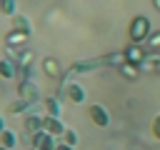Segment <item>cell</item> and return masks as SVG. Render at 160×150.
<instances>
[{
	"instance_id": "cell-18",
	"label": "cell",
	"mask_w": 160,
	"mask_h": 150,
	"mask_svg": "<svg viewBox=\"0 0 160 150\" xmlns=\"http://www.w3.org/2000/svg\"><path fill=\"white\" fill-rule=\"evenodd\" d=\"M100 62H102V65H115V68H120V65L128 62V60H125V55H122V50H120V52H112V55L100 58Z\"/></svg>"
},
{
	"instance_id": "cell-28",
	"label": "cell",
	"mask_w": 160,
	"mask_h": 150,
	"mask_svg": "<svg viewBox=\"0 0 160 150\" xmlns=\"http://www.w3.org/2000/svg\"><path fill=\"white\" fill-rule=\"evenodd\" d=\"M0 150H8V148H0Z\"/></svg>"
},
{
	"instance_id": "cell-26",
	"label": "cell",
	"mask_w": 160,
	"mask_h": 150,
	"mask_svg": "<svg viewBox=\"0 0 160 150\" xmlns=\"http://www.w3.org/2000/svg\"><path fill=\"white\" fill-rule=\"evenodd\" d=\"M2 130H8V128H5V118L0 115V132H2Z\"/></svg>"
},
{
	"instance_id": "cell-4",
	"label": "cell",
	"mask_w": 160,
	"mask_h": 150,
	"mask_svg": "<svg viewBox=\"0 0 160 150\" xmlns=\"http://www.w3.org/2000/svg\"><path fill=\"white\" fill-rule=\"evenodd\" d=\"M18 98L28 100V102H40V85L35 80H25L18 82Z\"/></svg>"
},
{
	"instance_id": "cell-15",
	"label": "cell",
	"mask_w": 160,
	"mask_h": 150,
	"mask_svg": "<svg viewBox=\"0 0 160 150\" xmlns=\"http://www.w3.org/2000/svg\"><path fill=\"white\" fill-rule=\"evenodd\" d=\"M35 102H28V100H22V98H18V100H12L8 108H5V112L8 115H20V112H25L28 108H32Z\"/></svg>"
},
{
	"instance_id": "cell-8",
	"label": "cell",
	"mask_w": 160,
	"mask_h": 150,
	"mask_svg": "<svg viewBox=\"0 0 160 150\" xmlns=\"http://www.w3.org/2000/svg\"><path fill=\"white\" fill-rule=\"evenodd\" d=\"M40 68H42V72H45L48 78H55V80L65 75V70L60 68V60H58V58H42Z\"/></svg>"
},
{
	"instance_id": "cell-29",
	"label": "cell",
	"mask_w": 160,
	"mask_h": 150,
	"mask_svg": "<svg viewBox=\"0 0 160 150\" xmlns=\"http://www.w3.org/2000/svg\"><path fill=\"white\" fill-rule=\"evenodd\" d=\"M30 150H35V148H30Z\"/></svg>"
},
{
	"instance_id": "cell-27",
	"label": "cell",
	"mask_w": 160,
	"mask_h": 150,
	"mask_svg": "<svg viewBox=\"0 0 160 150\" xmlns=\"http://www.w3.org/2000/svg\"><path fill=\"white\" fill-rule=\"evenodd\" d=\"M152 8H155V10L160 12V0H152Z\"/></svg>"
},
{
	"instance_id": "cell-13",
	"label": "cell",
	"mask_w": 160,
	"mask_h": 150,
	"mask_svg": "<svg viewBox=\"0 0 160 150\" xmlns=\"http://www.w3.org/2000/svg\"><path fill=\"white\" fill-rule=\"evenodd\" d=\"M102 62L100 60H80V62H72L70 65V72L72 75H80V72H92L95 68H100Z\"/></svg>"
},
{
	"instance_id": "cell-6",
	"label": "cell",
	"mask_w": 160,
	"mask_h": 150,
	"mask_svg": "<svg viewBox=\"0 0 160 150\" xmlns=\"http://www.w3.org/2000/svg\"><path fill=\"white\" fill-rule=\"evenodd\" d=\"M122 55H125V60L128 62H132V65H142V60L148 58V50H142V45H138V42H130V45H125L122 48Z\"/></svg>"
},
{
	"instance_id": "cell-23",
	"label": "cell",
	"mask_w": 160,
	"mask_h": 150,
	"mask_svg": "<svg viewBox=\"0 0 160 150\" xmlns=\"http://www.w3.org/2000/svg\"><path fill=\"white\" fill-rule=\"evenodd\" d=\"M60 140H62V142H68V145H72V148H75V145H78V132H75V130H72V128H68V130H65V132H62V138H60Z\"/></svg>"
},
{
	"instance_id": "cell-25",
	"label": "cell",
	"mask_w": 160,
	"mask_h": 150,
	"mask_svg": "<svg viewBox=\"0 0 160 150\" xmlns=\"http://www.w3.org/2000/svg\"><path fill=\"white\" fill-rule=\"evenodd\" d=\"M55 150H75L72 145H68V142H62V140H58V148Z\"/></svg>"
},
{
	"instance_id": "cell-11",
	"label": "cell",
	"mask_w": 160,
	"mask_h": 150,
	"mask_svg": "<svg viewBox=\"0 0 160 150\" xmlns=\"http://www.w3.org/2000/svg\"><path fill=\"white\" fill-rule=\"evenodd\" d=\"M10 22H12V30H20V32H25V35H32V22H30L28 15L18 12V15L10 18Z\"/></svg>"
},
{
	"instance_id": "cell-12",
	"label": "cell",
	"mask_w": 160,
	"mask_h": 150,
	"mask_svg": "<svg viewBox=\"0 0 160 150\" xmlns=\"http://www.w3.org/2000/svg\"><path fill=\"white\" fill-rule=\"evenodd\" d=\"M0 78L2 80H18V65L8 58H0Z\"/></svg>"
},
{
	"instance_id": "cell-17",
	"label": "cell",
	"mask_w": 160,
	"mask_h": 150,
	"mask_svg": "<svg viewBox=\"0 0 160 150\" xmlns=\"http://www.w3.org/2000/svg\"><path fill=\"white\" fill-rule=\"evenodd\" d=\"M118 70H120V75L128 78V80H138V78H140V70H138V65H132V62H122Z\"/></svg>"
},
{
	"instance_id": "cell-22",
	"label": "cell",
	"mask_w": 160,
	"mask_h": 150,
	"mask_svg": "<svg viewBox=\"0 0 160 150\" xmlns=\"http://www.w3.org/2000/svg\"><path fill=\"white\" fill-rule=\"evenodd\" d=\"M20 52H22V48H12V45H5V58H8V60H12L15 65L20 62Z\"/></svg>"
},
{
	"instance_id": "cell-16",
	"label": "cell",
	"mask_w": 160,
	"mask_h": 150,
	"mask_svg": "<svg viewBox=\"0 0 160 150\" xmlns=\"http://www.w3.org/2000/svg\"><path fill=\"white\" fill-rule=\"evenodd\" d=\"M18 145V135L12 130H2L0 132V148H8V150H15Z\"/></svg>"
},
{
	"instance_id": "cell-2",
	"label": "cell",
	"mask_w": 160,
	"mask_h": 150,
	"mask_svg": "<svg viewBox=\"0 0 160 150\" xmlns=\"http://www.w3.org/2000/svg\"><path fill=\"white\" fill-rule=\"evenodd\" d=\"M88 118H90V122H92L95 128H108V125H110V112H108V108L100 105V102H90V105H88Z\"/></svg>"
},
{
	"instance_id": "cell-30",
	"label": "cell",
	"mask_w": 160,
	"mask_h": 150,
	"mask_svg": "<svg viewBox=\"0 0 160 150\" xmlns=\"http://www.w3.org/2000/svg\"><path fill=\"white\" fill-rule=\"evenodd\" d=\"M0 80H2V78H0Z\"/></svg>"
},
{
	"instance_id": "cell-14",
	"label": "cell",
	"mask_w": 160,
	"mask_h": 150,
	"mask_svg": "<svg viewBox=\"0 0 160 150\" xmlns=\"http://www.w3.org/2000/svg\"><path fill=\"white\" fill-rule=\"evenodd\" d=\"M28 38H30V35H25V32H20V30H10V32L5 35V45H12V48H25Z\"/></svg>"
},
{
	"instance_id": "cell-7",
	"label": "cell",
	"mask_w": 160,
	"mask_h": 150,
	"mask_svg": "<svg viewBox=\"0 0 160 150\" xmlns=\"http://www.w3.org/2000/svg\"><path fill=\"white\" fill-rule=\"evenodd\" d=\"M42 130L55 135V138H62V132L68 130V125L62 122V118H52V115H45L42 118Z\"/></svg>"
},
{
	"instance_id": "cell-20",
	"label": "cell",
	"mask_w": 160,
	"mask_h": 150,
	"mask_svg": "<svg viewBox=\"0 0 160 150\" xmlns=\"http://www.w3.org/2000/svg\"><path fill=\"white\" fill-rule=\"evenodd\" d=\"M32 60H35V52H32L30 48H22V52H20V62H18V68H32Z\"/></svg>"
},
{
	"instance_id": "cell-5",
	"label": "cell",
	"mask_w": 160,
	"mask_h": 150,
	"mask_svg": "<svg viewBox=\"0 0 160 150\" xmlns=\"http://www.w3.org/2000/svg\"><path fill=\"white\" fill-rule=\"evenodd\" d=\"M68 98L72 105H80V102H85V88L80 85V82H68L60 92H58V98Z\"/></svg>"
},
{
	"instance_id": "cell-21",
	"label": "cell",
	"mask_w": 160,
	"mask_h": 150,
	"mask_svg": "<svg viewBox=\"0 0 160 150\" xmlns=\"http://www.w3.org/2000/svg\"><path fill=\"white\" fill-rule=\"evenodd\" d=\"M18 5H15V0H0V12L2 15H8V18H12V15H18V10H15Z\"/></svg>"
},
{
	"instance_id": "cell-10",
	"label": "cell",
	"mask_w": 160,
	"mask_h": 150,
	"mask_svg": "<svg viewBox=\"0 0 160 150\" xmlns=\"http://www.w3.org/2000/svg\"><path fill=\"white\" fill-rule=\"evenodd\" d=\"M42 110L45 115H52V118H60L62 115V100L58 95H50V98H42Z\"/></svg>"
},
{
	"instance_id": "cell-19",
	"label": "cell",
	"mask_w": 160,
	"mask_h": 150,
	"mask_svg": "<svg viewBox=\"0 0 160 150\" xmlns=\"http://www.w3.org/2000/svg\"><path fill=\"white\" fill-rule=\"evenodd\" d=\"M145 48H148V52H160V30L150 32V38L145 40Z\"/></svg>"
},
{
	"instance_id": "cell-24",
	"label": "cell",
	"mask_w": 160,
	"mask_h": 150,
	"mask_svg": "<svg viewBox=\"0 0 160 150\" xmlns=\"http://www.w3.org/2000/svg\"><path fill=\"white\" fill-rule=\"evenodd\" d=\"M150 130H152V138H155V140H160V112L152 118V122H150Z\"/></svg>"
},
{
	"instance_id": "cell-1",
	"label": "cell",
	"mask_w": 160,
	"mask_h": 150,
	"mask_svg": "<svg viewBox=\"0 0 160 150\" xmlns=\"http://www.w3.org/2000/svg\"><path fill=\"white\" fill-rule=\"evenodd\" d=\"M152 32V25H150V18L148 15H135L128 25V35H130V42H138L142 45Z\"/></svg>"
},
{
	"instance_id": "cell-3",
	"label": "cell",
	"mask_w": 160,
	"mask_h": 150,
	"mask_svg": "<svg viewBox=\"0 0 160 150\" xmlns=\"http://www.w3.org/2000/svg\"><path fill=\"white\" fill-rule=\"evenodd\" d=\"M58 140H60V138L40 130V132L30 135V148H35V150H55V148H58Z\"/></svg>"
},
{
	"instance_id": "cell-9",
	"label": "cell",
	"mask_w": 160,
	"mask_h": 150,
	"mask_svg": "<svg viewBox=\"0 0 160 150\" xmlns=\"http://www.w3.org/2000/svg\"><path fill=\"white\" fill-rule=\"evenodd\" d=\"M42 118H45V115H38V112L25 115V120H22V130H25V135H35V132H40V130H42Z\"/></svg>"
}]
</instances>
